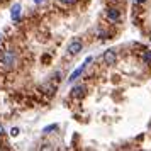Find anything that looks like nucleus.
Segmentation results:
<instances>
[{
    "mask_svg": "<svg viewBox=\"0 0 151 151\" xmlns=\"http://www.w3.org/2000/svg\"><path fill=\"white\" fill-rule=\"evenodd\" d=\"M56 129H58V126H56V124H51V126H48V127H44V129H42V132L49 134L51 131H56Z\"/></svg>",
    "mask_w": 151,
    "mask_h": 151,
    "instance_id": "1a4fd4ad",
    "label": "nucleus"
},
{
    "mask_svg": "<svg viewBox=\"0 0 151 151\" xmlns=\"http://www.w3.org/2000/svg\"><path fill=\"white\" fill-rule=\"evenodd\" d=\"M137 4H143V2H146V0H136Z\"/></svg>",
    "mask_w": 151,
    "mask_h": 151,
    "instance_id": "4468645a",
    "label": "nucleus"
},
{
    "mask_svg": "<svg viewBox=\"0 0 151 151\" xmlns=\"http://www.w3.org/2000/svg\"><path fill=\"white\" fill-rule=\"evenodd\" d=\"M0 44H2V34H0Z\"/></svg>",
    "mask_w": 151,
    "mask_h": 151,
    "instance_id": "2eb2a0df",
    "label": "nucleus"
},
{
    "mask_svg": "<svg viewBox=\"0 0 151 151\" xmlns=\"http://www.w3.org/2000/svg\"><path fill=\"white\" fill-rule=\"evenodd\" d=\"M10 17H12V21L21 19V4H14V7L10 9Z\"/></svg>",
    "mask_w": 151,
    "mask_h": 151,
    "instance_id": "423d86ee",
    "label": "nucleus"
},
{
    "mask_svg": "<svg viewBox=\"0 0 151 151\" xmlns=\"http://www.w3.org/2000/svg\"><path fill=\"white\" fill-rule=\"evenodd\" d=\"M2 134H4V126L0 124V136H2Z\"/></svg>",
    "mask_w": 151,
    "mask_h": 151,
    "instance_id": "f8f14e48",
    "label": "nucleus"
},
{
    "mask_svg": "<svg viewBox=\"0 0 151 151\" xmlns=\"http://www.w3.org/2000/svg\"><path fill=\"white\" fill-rule=\"evenodd\" d=\"M83 93H85V87L83 85H78V87H75V88L71 90V95L73 97H82Z\"/></svg>",
    "mask_w": 151,
    "mask_h": 151,
    "instance_id": "0eeeda50",
    "label": "nucleus"
},
{
    "mask_svg": "<svg viewBox=\"0 0 151 151\" xmlns=\"http://www.w3.org/2000/svg\"><path fill=\"white\" fill-rule=\"evenodd\" d=\"M82 48H83L82 41H80V39H73V41L68 44V53L71 56H75V55H78V53L82 51Z\"/></svg>",
    "mask_w": 151,
    "mask_h": 151,
    "instance_id": "f03ea898",
    "label": "nucleus"
},
{
    "mask_svg": "<svg viewBox=\"0 0 151 151\" xmlns=\"http://www.w3.org/2000/svg\"><path fill=\"white\" fill-rule=\"evenodd\" d=\"M107 19L112 21V22H117L121 19V12H119L117 9H109V10H107Z\"/></svg>",
    "mask_w": 151,
    "mask_h": 151,
    "instance_id": "39448f33",
    "label": "nucleus"
},
{
    "mask_svg": "<svg viewBox=\"0 0 151 151\" xmlns=\"http://www.w3.org/2000/svg\"><path fill=\"white\" fill-rule=\"evenodd\" d=\"M61 2H63V4H66V5H73L76 0H61Z\"/></svg>",
    "mask_w": 151,
    "mask_h": 151,
    "instance_id": "9b49d317",
    "label": "nucleus"
},
{
    "mask_svg": "<svg viewBox=\"0 0 151 151\" xmlns=\"http://www.w3.org/2000/svg\"><path fill=\"white\" fill-rule=\"evenodd\" d=\"M104 61H105V65H116V61H117L116 51H112V49L105 51L104 53Z\"/></svg>",
    "mask_w": 151,
    "mask_h": 151,
    "instance_id": "20e7f679",
    "label": "nucleus"
},
{
    "mask_svg": "<svg viewBox=\"0 0 151 151\" xmlns=\"http://www.w3.org/2000/svg\"><path fill=\"white\" fill-rule=\"evenodd\" d=\"M90 61H92V58H87V60H85V63H83L82 66H78V68H76L75 71H73V73H71V75L68 76V82H70V83H71V82H75L76 78H78V76H80V75L83 73V70L87 68V65H88Z\"/></svg>",
    "mask_w": 151,
    "mask_h": 151,
    "instance_id": "7ed1b4c3",
    "label": "nucleus"
},
{
    "mask_svg": "<svg viewBox=\"0 0 151 151\" xmlns=\"http://www.w3.org/2000/svg\"><path fill=\"white\" fill-rule=\"evenodd\" d=\"M0 61H2V65H4L5 68H14V65H15L14 51H4L2 56H0Z\"/></svg>",
    "mask_w": 151,
    "mask_h": 151,
    "instance_id": "f257e3e1",
    "label": "nucleus"
},
{
    "mask_svg": "<svg viewBox=\"0 0 151 151\" xmlns=\"http://www.w3.org/2000/svg\"><path fill=\"white\" fill-rule=\"evenodd\" d=\"M143 63H146V65H150V63H151V51H144Z\"/></svg>",
    "mask_w": 151,
    "mask_h": 151,
    "instance_id": "6e6552de",
    "label": "nucleus"
},
{
    "mask_svg": "<svg viewBox=\"0 0 151 151\" xmlns=\"http://www.w3.org/2000/svg\"><path fill=\"white\" fill-rule=\"evenodd\" d=\"M10 136L12 137L19 136V127H12V129H10Z\"/></svg>",
    "mask_w": 151,
    "mask_h": 151,
    "instance_id": "9d476101",
    "label": "nucleus"
},
{
    "mask_svg": "<svg viewBox=\"0 0 151 151\" xmlns=\"http://www.w3.org/2000/svg\"><path fill=\"white\" fill-rule=\"evenodd\" d=\"M34 4H42V0H34Z\"/></svg>",
    "mask_w": 151,
    "mask_h": 151,
    "instance_id": "ddd939ff",
    "label": "nucleus"
}]
</instances>
